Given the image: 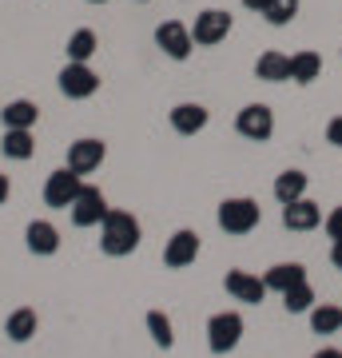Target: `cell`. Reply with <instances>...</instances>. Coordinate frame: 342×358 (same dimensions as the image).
<instances>
[{
    "mask_svg": "<svg viewBox=\"0 0 342 358\" xmlns=\"http://www.w3.org/2000/svg\"><path fill=\"white\" fill-rule=\"evenodd\" d=\"M140 235H143L140 219L131 215V211H108L100 223V251L112 259H124L140 247Z\"/></svg>",
    "mask_w": 342,
    "mask_h": 358,
    "instance_id": "1",
    "label": "cell"
},
{
    "mask_svg": "<svg viewBox=\"0 0 342 358\" xmlns=\"http://www.w3.org/2000/svg\"><path fill=\"white\" fill-rule=\"evenodd\" d=\"M219 227L227 231V235H251L259 223H263V207L247 199V195H235V199H223L219 203Z\"/></svg>",
    "mask_w": 342,
    "mask_h": 358,
    "instance_id": "2",
    "label": "cell"
},
{
    "mask_svg": "<svg viewBox=\"0 0 342 358\" xmlns=\"http://www.w3.org/2000/svg\"><path fill=\"white\" fill-rule=\"evenodd\" d=\"M243 338V315L239 310H219L207 319V346H211V355H227L235 350Z\"/></svg>",
    "mask_w": 342,
    "mask_h": 358,
    "instance_id": "3",
    "label": "cell"
},
{
    "mask_svg": "<svg viewBox=\"0 0 342 358\" xmlns=\"http://www.w3.org/2000/svg\"><path fill=\"white\" fill-rule=\"evenodd\" d=\"M80 187H84V176H80V171H72V167L64 164L60 171H52L48 183H44V203L56 207V211H68V207L76 203Z\"/></svg>",
    "mask_w": 342,
    "mask_h": 358,
    "instance_id": "4",
    "label": "cell"
},
{
    "mask_svg": "<svg viewBox=\"0 0 342 358\" xmlns=\"http://www.w3.org/2000/svg\"><path fill=\"white\" fill-rule=\"evenodd\" d=\"M235 131L251 143H266L275 136V112H271L266 103H247V108L235 115Z\"/></svg>",
    "mask_w": 342,
    "mask_h": 358,
    "instance_id": "5",
    "label": "cell"
},
{
    "mask_svg": "<svg viewBox=\"0 0 342 358\" xmlns=\"http://www.w3.org/2000/svg\"><path fill=\"white\" fill-rule=\"evenodd\" d=\"M112 207H108V199H104L100 187H92V183H84L76 195V203L68 207V215H72V223L76 227H100L104 215H108Z\"/></svg>",
    "mask_w": 342,
    "mask_h": 358,
    "instance_id": "6",
    "label": "cell"
},
{
    "mask_svg": "<svg viewBox=\"0 0 342 358\" xmlns=\"http://www.w3.org/2000/svg\"><path fill=\"white\" fill-rule=\"evenodd\" d=\"M56 80H60V92L68 100H88V96L100 92V76H96L88 64H76V60H68Z\"/></svg>",
    "mask_w": 342,
    "mask_h": 358,
    "instance_id": "7",
    "label": "cell"
},
{
    "mask_svg": "<svg viewBox=\"0 0 342 358\" xmlns=\"http://www.w3.org/2000/svg\"><path fill=\"white\" fill-rule=\"evenodd\" d=\"M227 32H231V13H223V8H203L191 24V40L199 48H211L219 40H227Z\"/></svg>",
    "mask_w": 342,
    "mask_h": 358,
    "instance_id": "8",
    "label": "cell"
},
{
    "mask_svg": "<svg viewBox=\"0 0 342 358\" xmlns=\"http://www.w3.org/2000/svg\"><path fill=\"white\" fill-rule=\"evenodd\" d=\"M223 287H227L231 299H239L247 307H259L266 299V282L259 279V275H251V271H239V267H231L227 275H223Z\"/></svg>",
    "mask_w": 342,
    "mask_h": 358,
    "instance_id": "9",
    "label": "cell"
},
{
    "mask_svg": "<svg viewBox=\"0 0 342 358\" xmlns=\"http://www.w3.org/2000/svg\"><path fill=\"white\" fill-rule=\"evenodd\" d=\"M155 44H159V48H164V56H171V60H187L191 48H195L191 28L179 24V20H164V24L155 28Z\"/></svg>",
    "mask_w": 342,
    "mask_h": 358,
    "instance_id": "10",
    "label": "cell"
},
{
    "mask_svg": "<svg viewBox=\"0 0 342 358\" xmlns=\"http://www.w3.org/2000/svg\"><path fill=\"white\" fill-rule=\"evenodd\" d=\"M195 255H199V235L191 227H179L171 239H167V247H164V263L171 271H179V267H191L195 263Z\"/></svg>",
    "mask_w": 342,
    "mask_h": 358,
    "instance_id": "11",
    "label": "cell"
},
{
    "mask_svg": "<svg viewBox=\"0 0 342 358\" xmlns=\"http://www.w3.org/2000/svg\"><path fill=\"white\" fill-rule=\"evenodd\" d=\"M104 155H108V148H104V140H76L68 143V167L72 171H80V176H92V171H100Z\"/></svg>",
    "mask_w": 342,
    "mask_h": 358,
    "instance_id": "12",
    "label": "cell"
},
{
    "mask_svg": "<svg viewBox=\"0 0 342 358\" xmlns=\"http://www.w3.org/2000/svg\"><path fill=\"white\" fill-rule=\"evenodd\" d=\"M322 223V207L311 203V199H294V203H283V227L287 231H315Z\"/></svg>",
    "mask_w": 342,
    "mask_h": 358,
    "instance_id": "13",
    "label": "cell"
},
{
    "mask_svg": "<svg viewBox=\"0 0 342 358\" xmlns=\"http://www.w3.org/2000/svg\"><path fill=\"white\" fill-rule=\"evenodd\" d=\"M24 243L32 255H56L60 251V231L52 227L48 219H32L24 231Z\"/></svg>",
    "mask_w": 342,
    "mask_h": 358,
    "instance_id": "14",
    "label": "cell"
},
{
    "mask_svg": "<svg viewBox=\"0 0 342 358\" xmlns=\"http://www.w3.org/2000/svg\"><path fill=\"white\" fill-rule=\"evenodd\" d=\"M171 128L179 136H199L207 128V108L203 103H176L171 108Z\"/></svg>",
    "mask_w": 342,
    "mask_h": 358,
    "instance_id": "15",
    "label": "cell"
},
{
    "mask_svg": "<svg viewBox=\"0 0 342 358\" xmlns=\"http://www.w3.org/2000/svg\"><path fill=\"white\" fill-rule=\"evenodd\" d=\"M255 76L266 80V84H283V80H291V56L287 52H263L259 60H255Z\"/></svg>",
    "mask_w": 342,
    "mask_h": 358,
    "instance_id": "16",
    "label": "cell"
},
{
    "mask_svg": "<svg viewBox=\"0 0 342 358\" xmlns=\"http://www.w3.org/2000/svg\"><path fill=\"white\" fill-rule=\"evenodd\" d=\"M0 152L8 155V159H32L36 155V140H32V128H4L0 136Z\"/></svg>",
    "mask_w": 342,
    "mask_h": 358,
    "instance_id": "17",
    "label": "cell"
},
{
    "mask_svg": "<svg viewBox=\"0 0 342 358\" xmlns=\"http://www.w3.org/2000/svg\"><path fill=\"white\" fill-rule=\"evenodd\" d=\"M263 282H266V291L287 294L291 287L306 282V267H303V263H275V267H271V271L263 275Z\"/></svg>",
    "mask_w": 342,
    "mask_h": 358,
    "instance_id": "18",
    "label": "cell"
},
{
    "mask_svg": "<svg viewBox=\"0 0 342 358\" xmlns=\"http://www.w3.org/2000/svg\"><path fill=\"white\" fill-rule=\"evenodd\" d=\"M36 120H40V108L32 100H13L0 108V124L4 128H36Z\"/></svg>",
    "mask_w": 342,
    "mask_h": 358,
    "instance_id": "19",
    "label": "cell"
},
{
    "mask_svg": "<svg viewBox=\"0 0 342 358\" xmlns=\"http://www.w3.org/2000/svg\"><path fill=\"white\" fill-rule=\"evenodd\" d=\"M40 319H36V310L32 307H16L13 315H8V322H4V334L13 338V343H28L32 334H36Z\"/></svg>",
    "mask_w": 342,
    "mask_h": 358,
    "instance_id": "20",
    "label": "cell"
},
{
    "mask_svg": "<svg viewBox=\"0 0 342 358\" xmlns=\"http://www.w3.org/2000/svg\"><path fill=\"white\" fill-rule=\"evenodd\" d=\"M322 76V56L318 52H294L291 56V80L294 84H315V80Z\"/></svg>",
    "mask_w": 342,
    "mask_h": 358,
    "instance_id": "21",
    "label": "cell"
},
{
    "mask_svg": "<svg viewBox=\"0 0 342 358\" xmlns=\"http://www.w3.org/2000/svg\"><path fill=\"white\" fill-rule=\"evenodd\" d=\"M303 195H306V171L291 167V171H283V176L275 179V199H279V203H294V199H303Z\"/></svg>",
    "mask_w": 342,
    "mask_h": 358,
    "instance_id": "22",
    "label": "cell"
},
{
    "mask_svg": "<svg viewBox=\"0 0 342 358\" xmlns=\"http://www.w3.org/2000/svg\"><path fill=\"white\" fill-rule=\"evenodd\" d=\"M311 331L315 334H339L342 331V307H334V303H315V307H311Z\"/></svg>",
    "mask_w": 342,
    "mask_h": 358,
    "instance_id": "23",
    "label": "cell"
},
{
    "mask_svg": "<svg viewBox=\"0 0 342 358\" xmlns=\"http://www.w3.org/2000/svg\"><path fill=\"white\" fill-rule=\"evenodd\" d=\"M96 48H100V40H96V32L92 28H76L72 36H68V60H76V64H88L92 56H96Z\"/></svg>",
    "mask_w": 342,
    "mask_h": 358,
    "instance_id": "24",
    "label": "cell"
},
{
    "mask_svg": "<svg viewBox=\"0 0 342 358\" xmlns=\"http://www.w3.org/2000/svg\"><path fill=\"white\" fill-rule=\"evenodd\" d=\"M148 334H152V343L159 350L176 346V327H171V319H167L164 310H148Z\"/></svg>",
    "mask_w": 342,
    "mask_h": 358,
    "instance_id": "25",
    "label": "cell"
},
{
    "mask_svg": "<svg viewBox=\"0 0 342 358\" xmlns=\"http://www.w3.org/2000/svg\"><path fill=\"white\" fill-rule=\"evenodd\" d=\"M315 287H311V279L299 282V287H291V291L283 294V307H287V315H311V307H315Z\"/></svg>",
    "mask_w": 342,
    "mask_h": 358,
    "instance_id": "26",
    "label": "cell"
},
{
    "mask_svg": "<svg viewBox=\"0 0 342 358\" xmlns=\"http://www.w3.org/2000/svg\"><path fill=\"white\" fill-rule=\"evenodd\" d=\"M294 16H299V0H271V4L263 8V20L266 24H275V28L291 24Z\"/></svg>",
    "mask_w": 342,
    "mask_h": 358,
    "instance_id": "27",
    "label": "cell"
},
{
    "mask_svg": "<svg viewBox=\"0 0 342 358\" xmlns=\"http://www.w3.org/2000/svg\"><path fill=\"white\" fill-rule=\"evenodd\" d=\"M322 231L330 235V243H334V239H342V207H334V211L322 219Z\"/></svg>",
    "mask_w": 342,
    "mask_h": 358,
    "instance_id": "28",
    "label": "cell"
},
{
    "mask_svg": "<svg viewBox=\"0 0 342 358\" xmlns=\"http://www.w3.org/2000/svg\"><path fill=\"white\" fill-rule=\"evenodd\" d=\"M327 143L330 148H342V115H334L327 124Z\"/></svg>",
    "mask_w": 342,
    "mask_h": 358,
    "instance_id": "29",
    "label": "cell"
},
{
    "mask_svg": "<svg viewBox=\"0 0 342 358\" xmlns=\"http://www.w3.org/2000/svg\"><path fill=\"white\" fill-rule=\"evenodd\" d=\"M8 195H13V183H8L4 171H0V203H8Z\"/></svg>",
    "mask_w": 342,
    "mask_h": 358,
    "instance_id": "30",
    "label": "cell"
},
{
    "mask_svg": "<svg viewBox=\"0 0 342 358\" xmlns=\"http://www.w3.org/2000/svg\"><path fill=\"white\" fill-rule=\"evenodd\" d=\"M330 263L342 271V239H334V247H330Z\"/></svg>",
    "mask_w": 342,
    "mask_h": 358,
    "instance_id": "31",
    "label": "cell"
},
{
    "mask_svg": "<svg viewBox=\"0 0 342 358\" xmlns=\"http://www.w3.org/2000/svg\"><path fill=\"white\" fill-rule=\"evenodd\" d=\"M266 4H271V0H243V8H251V13H259V16H263Z\"/></svg>",
    "mask_w": 342,
    "mask_h": 358,
    "instance_id": "32",
    "label": "cell"
},
{
    "mask_svg": "<svg viewBox=\"0 0 342 358\" xmlns=\"http://www.w3.org/2000/svg\"><path fill=\"white\" fill-rule=\"evenodd\" d=\"M339 355H342V350H334V346H322V350H315L311 358H339Z\"/></svg>",
    "mask_w": 342,
    "mask_h": 358,
    "instance_id": "33",
    "label": "cell"
},
{
    "mask_svg": "<svg viewBox=\"0 0 342 358\" xmlns=\"http://www.w3.org/2000/svg\"><path fill=\"white\" fill-rule=\"evenodd\" d=\"M88 4H108V0H88Z\"/></svg>",
    "mask_w": 342,
    "mask_h": 358,
    "instance_id": "34",
    "label": "cell"
},
{
    "mask_svg": "<svg viewBox=\"0 0 342 358\" xmlns=\"http://www.w3.org/2000/svg\"><path fill=\"white\" fill-rule=\"evenodd\" d=\"M339 358H342V355H339Z\"/></svg>",
    "mask_w": 342,
    "mask_h": 358,
    "instance_id": "35",
    "label": "cell"
}]
</instances>
